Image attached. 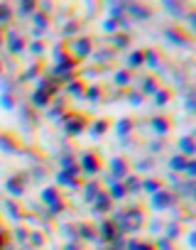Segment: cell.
I'll return each instance as SVG.
<instances>
[{
	"label": "cell",
	"mask_w": 196,
	"mask_h": 250,
	"mask_svg": "<svg viewBox=\"0 0 196 250\" xmlns=\"http://www.w3.org/2000/svg\"><path fill=\"white\" fill-rule=\"evenodd\" d=\"M165 240H169V243H174V240H179V235H181V223H177V221H169L165 228Z\"/></svg>",
	"instance_id": "4dcf8cb0"
},
{
	"label": "cell",
	"mask_w": 196,
	"mask_h": 250,
	"mask_svg": "<svg viewBox=\"0 0 196 250\" xmlns=\"http://www.w3.org/2000/svg\"><path fill=\"white\" fill-rule=\"evenodd\" d=\"M108 172H110V182H123L125 176L133 172V164H130L128 157L118 155V157H113V160L108 162Z\"/></svg>",
	"instance_id": "ba28073f"
},
{
	"label": "cell",
	"mask_w": 196,
	"mask_h": 250,
	"mask_svg": "<svg viewBox=\"0 0 196 250\" xmlns=\"http://www.w3.org/2000/svg\"><path fill=\"white\" fill-rule=\"evenodd\" d=\"M123 187H125V191H128V194H137V191H140V187H142V179H140L137 174H133V172H130V174L125 176V179H123Z\"/></svg>",
	"instance_id": "f546056e"
},
{
	"label": "cell",
	"mask_w": 196,
	"mask_h": 250,
	"mask_svg": "<svg viewBox=\"0 0 196 250\" xmlns=\"http://www.w3.org/2000/svg\"><path fill=\"white\" fill-rule=\"evenodd\" d=\"M45 49H47V42L45 40H34V42H27V52L32 54V57H42L45 54Z\"/></svg>",
	"instance_id": "ab89813d"
},
{
	"label": "cell",
	"mask_w": 196,
	"mask_h": 250,
	"mask_svg": "<svg viewBox=\"0 0 196 250\" xmlns=\"http://www.w3.org/2000/svg\"><path fill=\"white\" fill-rule=\"evenodd\" d=\"M128 47H130V34L128 32H115L113 40H110V49L113 52H123Z\"/></svg>",
	"instance_id": "603a6c76"
},
{
	"label": "cell",
	"mask_w": 196,
	"mask_h": 250,
	"mask_svg": "<svg viewBox=\"0 0 196 250\" xmlns=\"http://www.w3.org/2000/svg\"><path fill=\"white\" fill-rule=\"evenodd\" d=\"M64 250H86V248H84L81 240H69V243L64 245Z\"/></svg>",
	"instance_id": "6f0895ef"
},
{
	"label": "cell",
	"mask_w": 196,
	"mask_h": 250,
	"mask_svg": "<svg viewBox=\"0 0 196 250\" xmlns=\"http://www.w3.org/2000/svg\"><path fill=\"white\" fill-rule=\"evenodd\" d=\"M152 96H154V105H157V108H165V105L174 98V91H172V88H167V86H160Z\"/></svg>",
	"instance_id": "7402d4cb"
},
{
	"label": "cell",
	"mask_w": 196,
	"mask_h": 250,
	"mask_svg": "<svg viewBox=\"0 0 196 250\" xmlns=\"http://www.w3.org/2000/svg\"><path fill=\"white\" fill-rule=\"evenodd\" d=\"M125 10H130L135 15V20H147L152 17V8L150 5H125Z\"/></svg>",
	"instance_id": "74e56055"
},
{
	"label": "cell",
	"mask_w": 196,
	"mask_h": 250,
	"mask_svg": "<svg viewBox=\"0 0 196 250\" xmlns=\"http://www.w3.org/2000/svg\"><path fill=\"white\" fill-rule=\"evenodd\" d=\"M89 128H91V137H103V135L110 132L113 120H110V118H101V120H93Z\"/></svg>",
	"instance_id": "ffe728a7"
},
{
	"label": "cell",
	"mask_w": 196,
	"mask_h": 250,
	"mask_svg": "<svg viewBox=\"0 0 196 250\" xmlns=\"http://www.w3.org/2000/svg\"><path fill=\"white\" fill-rule=\"evenodd\" d=\"M61 196H64V194H61V189H59V187H47V189H42V194H39V199H42L47 206H49V204H54V201H57V199H61Z\"/></svg>",
	"instance_id": "836d02e7"
},
{
	"label": "cell",
	"mask_w": 196,
	"mask_h": 250,
	"mask_svg": "<svg viewBox=\"0 0 196 250\" xmlns=\"http://www.w3.org/2000/svg\"><path fill=\"white\" fill-rule=\"evenodd\" d=\"M108 250H118V248H113V245H110V248H108Z\"/></svg>",
	"instance_id": "e7e4bbea"
},
{
	"label": "cell",
	"mask_w": 196,
	"mask_h": 250,
	"mask_svg": "<svg viewBox=\"0 0 196 250\" xmlns=\"http://www.w3.org/2000/svg\"><path fill=\"white\" fill-rule=\"evenodd\" d=\"M49 105H52L49 113H47V118H49V120H54V118H59V116H64V113H66V111H64V108H66L64 98H52V103H49Z\"/></svg>",
	"instance_id": "d590c367"
},
{
	"label": "cell",
	"mask_w": 196,
	"mask_h": 250,
	"mask_svg": "<svg viewBox=\"0 0 196 250\" xmlns=\"http://www.w3.org/2000/svg\"><path fill=\"white\" fill-rule=\"evenodd\" d=\"M162 228H165V226H162L160 221H154V223H150V231H152V233H160Z\"/></svg>",
	"instance_id": "91938a15"
},
{
	"label": "cell",
	"mask_w": 196,
	"mask_h": 250,
	"mask_svg": "<svg viewBox=\"0 0 196 250\" xmlns=\"http://www.w3.org/2000/svg\"><path fill=\"white\" fill-rule=\"evenodd\" d=\"M66 208H69V201L61 196V199H57L54 204H49V206H47V213H49V216H59V213H64Z\"/></svg>",
	"instance_id": "f35d334b"
},
{
	"label": "cell",
	"mask_w": 196,
	"mask_h": 250,
	"mask_svg": "<svg viewBox=\"0 0 196 250\" xmlns=\"http://www.w3.org/2000/svg\"><path fill=\"white\" fill-rule=\"evenodd\" d=\"M8 240H10V233H8V228L3 223V216H0V250L8 248Z\"/></svg>",
	"instance_id": "f907efd6"
},
{
	"label": "cell",
	"mask_w": 196,
	"mask_h": 250,
	"mask_svg": "<svg viewBox=\"0 0 196 250\" xmlns=\"http://www.w3.org/2000/svg\"><path fill=\"white\" fill-rule=\"evenodd\" d=\"M115 128H118V135H121V137H128V135H133V130H135V120H133V118H121Z\"/></svg>",
	"instance_id": "8d00e7d4"
},
{
	"label": "cell",
	"mask_w": 196,
	"mask_h": 250,
	"mask_svg": "<svg viewBox=\"0 0 196 250\" xmlns=\"http://www.w3.org/2000/svg\"><path fill=\"white\" fill-rule=\"evenodd\" d=\"M3 34H5V29L0 27V47H3Z\"/></svg>",
	"instance_id": "6125c7cd"
},
{
	"label": "cell",
	"mask_w": 196,
	"mask_h": 250,
	"mask_svg": "<svg viewBox=\"0 0 196 250\" xmlns=\"http://www.w3.org/2000/svg\"><path fill=\"white\" fill-rule=\"evenodd\" d=\"M0 105L8 108V111H13L15 108V96L13 93H0Z\"/></svg>",
	"instance_id": "816d5d0a"
},
{
	"label": "cell",
	"mask_w": 196,
	"mask_h": 250,
	"mask_svg": "<svg viewBox=\"0 0 196 250\" xmlns=\"http://www.w3.org/2000/svg\"><path fill=\"white\" fill-rule=\"evenodd\" d=\"M86 88H89V81H86L84 76H76V79H71V81L66 84V93H69L71 98H84V96H86Z\"/></svg>",
	"instance_id": "5bb4252c"
},
{
	"label": "cell",
	"mask_w": 196,
	"mask_h": 250,
	"mask_svg": "<svg viewBox=\"0 0 196 250\" xmlns=\"http://www.w3.org/2000/svg\"><path fill=\"white\" fill-rule=\"evenodd\" d=\"M61 125H64V132H66L69 137H78V135H84V132L89 130L91 118H89L86 113H71V111H66V113L61 116Z\"/></svg>",
	"instance_id": "3957f363"
},
{
	"label": "cell",
	"mask_w": 196,
	"mask_h": 250,
	"mask_svg": "<svg viewBox=\"0 0 196 250\" xmlns=\"http://www.w3.org/2000/svg\"><path fill=\"white\" fill-rule=\"evenodd\" d=\"M71 167H76V155H74V152L61 155V157H59V169H71Z\"/></svg>",
	"instance_id": "7bdbcfd3"
},
{
	"label": "cell",
	"mask_w": 196,
	"mask_h": 250,
	"mask_svg": "<svg viewBox=\"0 0 196 250\" xmlns=\"http://www.w3.org/2000/svg\"><path fill=\"white\" fill-rule=\"evenodd\" d=\"M0 76H3V64H0Z\"/></svg>",
	"instance_id": "be15d7a7"
},
{
	"label": "cell",
	"mask_w": 196,
	"mask_h": 250,
	"mask_svg": "<svg viewBox=\"0 0 196 250\" xmlns=\"http://www.w3.org/2000/svg\"><path fill=\"white\" fill-rule=\"evenodd\" d=\"M113 54H115L113 49H101V52H96V57H93V59H96V64L101 66V64H108V61L113 59Z\"/></svg>",
	"instance_id": "bcb514c9"
},
{
	"label": "cell",
	"mask_w": 196,
	"mask_h": 250,
	"mask_svg": "<svg viewBox=\"0 0 196 250\" xmlns=\"http://www.w3.org/2000/svg\"><path fill=\"white\" fill-rule=\"evenodd\" d=\"M96 231H98V240H103V243H110L118 233H121V231H118V226L113 223V219H110V216H108V219H103V221H101V226H98Z\"/></svg>",
	"instance_id": "7c38bea8"
},
{
	"label": "cell",
	"mask_w": 196,
	"mask_h": 250,
	"mask_svg": "<svg viewBox=\"0 0 196 250\" xmlns=\"http://www.w3.org/2000/svg\"><path fill=\"white\" fill-rule=\"evenodd\" d=\"M142 57H145V64L147 66H152V69H157V66H160L162 64V54L160 52H157V49H142Z\"/></svg>",
	"instance_id": "e575fe53"
},
{
	"label": "cell",
	"mask_w": 196,
	"mask_h": 250,
	"mask_svg": "<svg viewBox=\"0 0 196 250\" xmlns=\"http://www.w3.org/2000/svg\"><path fill=\"white\" fill-rule=\"evenodd\" d=\"M76 164H78V169H81L84 176H89V179H98V174L103 169V157L96 150H84V152L76 155Z\"/></svg>",
	"instance_id": "7a4b0ae2"
},
{
	"label": "cell",
	"mask_w": 196,
	"mask_h": 250,
	"mask_svg": "<svg viewBox=\"0 0 196 250\" xmlns=\"http://www.w3.org/2000/svg\"><path fill=\"white\" fill-rule=\"evenodd\" d=\"M181 172H184L186 179L191 182L194 176H196V162H194V160H186V164H184V169H181Z\"/></svg>",
	"instance_id": "f5cc1de1"
},
{
	"label": "cell",
	"mask_w": 196,
	"mask_h": 250,
	"mask_svg": "<svg viewBox=\"0 0 196 250\" xmlns=\"http://www.w3.org/2000/svg\"><path fill=\"white\" fill-rule=\"evenodd\" d=\"M113 223L118 226V231H121L123 235H130V233H140L147 223V213H145V206L142 204H130L125 208H121L115 213V216H110Z\"/></svg>",
	"instance_id": "6da1fadb"
},
{
	"label": "cell",
	"mask_w": 196,
	"mask_h": 250,
	"mask_svg": "<svg viewBox=\"0 0 196 250\" xmlns=\"http://www.w3.org/2000/svg\"><path fill=\"white\" fill-rule=\"evenodd\" d=\"M81 189H84V199L91 204V201L101 194V189H103V187H101V182H98V179H89V182H84V187H81Z\"/></svg>",
	"instance_id": "d4e9b609"
},
{
	"label": "cell",
	"mask_w": 196,
	"mask_h": 250,
	"mask_svg": "<svg viewBox=\"0 0 196 250\" xmlns=\"http://www.w3.org/2000/svg\"><path fill=\"white\" fill-rule=\"evenodd\" d=\"M133 81H135V76H133V71H130V69H118L115 74H113V84H115V86H121V88L130 86Z\"/></svg>",
	"instance_id": "cb8c5ba5"
},
{
	"label": "cell",
	"mask_w": 196,
	"mask_h": 250,
	"mask_svg": "<svg viewBox=\"0 0 196 250\" xmlns=\"http://www.w3.org/2000/svg\"><path fill=\"white\" fill-rule=\"evenodd\" d=\"M184 164H186V157H184V155H174V157L169 160V169H174V172H181Z\"/></svg>",
	"instance_id": "681fc988"
},
{
	"label": "cell",
	"mask_w": 196,
	"mask_h": 250,
	"mask_svg": "<svg viewBox=\"0 0 196 250\" xmlns=\"http://www.w3.org/2000/svg\"><path fill=\"white\" fill-rule=\"evenodd\" d=\"M57 187H59V189L66 187V189H71V191H76V189L84 187V174H81V169H78V164L71 167V169H59V174H57Z\"/></svg>",
	"instance_id": "5b68a950"
},
{
	"label": "cell",
	"mask_w": 196,
	"mask_h": 250,
	"mask_svg": "<svg viewBox=\"0 0 196 250\" xmlns=\"http://www.w3.org/2000/svg\"><path fill=\"white\" fill-rule=\"evenodd\" d=\"M3 44L8 47V52H10L13 57H20L22 52H27V37H22V34L15 32V29H5Z\"/></svg>",
	"instance_id": "9c48e42d"
},
{
	"label": "cell",
	"mask_w": 196,
	"mask_h": 250,
	"mask_svg": "<svg viewBox=\"0 0 196 250\" xmlns=\"http://www.w3.org/2000/svg\"><path fill=\"white\" fill-rule=\"evenodd\" d=\"M27 182H30L27 172H15V174H10L8 179H5V191L10 194V199H20V196L27 191Z\"/></svg>",
	"instance_id": "52a82bcc"
},
{
	"label": "cell",
	"mask_w": 196,
	"mask_h": 250,
	"mask_svg": "<svg viewBox=\"0 0 196 250\" xmlns=\"http://www.w3.org/2000/svg\"><path fill=\"white\" fill-rule=\"evenodd\" d=\"M37 10H39L37 3H20V5H17V13H20V15H34Z\"/></svg>",
	"instance_id": "c3c4849f"
},
{
	"label": "cell",
	"mask_w": 196,
	"mask_h": 250,
	"mask_svg": "<svg viewBox=\"0 0 196 250\" xmlns=\"http://www.w3.org/2000/svg\"><path fill=\"white\" fill-rule=\"evenodd\" d=\"M177 204H179V194L172 189H160L157 194H150V206L154 211H167V208H174Z\"/></svg>",
	"instance_id": "8992f818"
},
{
	"label": "cell",
	"mask_w": 196,
	"mask_h": 250,
	"mask_svg": "<svg viewBox=\"0 0 196 250\" xmlns=\"http://www.w3.org/2000/svg\"><path fill=\"white\" fill-rule=\"evenodd\" d=\"M42 69H45V61H42V59H34V61H32V66L22 74V79H20V81H32V79H37V74H42Z\"/></svg>",
	"instance_id": "1f68e13d"
},
{
	"label": "cell",
	"mask_w": 196,
	"mask_h": 250,
	"mask_svg": "<svg viewBox=\"0 0 196 250\" xmlns=\"http://www.w3.org/2000/svg\"><path fill=\"white\" fill-rule=\"evenodd\" d=\"M20 150H22V145H20L17 135H13V132H0V152L15 155V152H20Z\"/></svg>",
	"instance_id": "30bf717a"
},
{
	"label": "cell",
	"mask_w": 196,
	"mask_h": 250,
	"mask_svg": "<svg viewBox=\"0 0 196 250\" xmlns=\"http://www.w3.org/2000/svg\"><path fill=\"white\" fill-rule=\"evenodd\" d=\"M13 233H15V240H17V243H27V235H30V228H25V226H20V223H17V228H15Z\"/></svg>",
	"instance_id": "db71d44e"
},
{
	"label": "cell",
	"mask_w": 196,
	"mask_h": 250,
	"mask_svg": "<svg viewBox=\"0 0 196 250\" xmlns=\"http://www.w3.org/2000/svg\"><path fill=\"white\" fill-rule=\"evenodd\" d=\"M106 191H108V196H110V201H113V204H115V201H123V199L128 196V191H125L123 182H110V187H108Z\"/></svg>",
	"instance_id": "83f0119b"
},
{
	"label": "cell",
	"mask_w": 196,
	"mask_h": 250,
	"mask_svg": "<svg viewBox=\"0 0 196 250\" xmlns=\"http://www.w3.org/2000/svg\"><path fill=\"white\" fill-rule=\"evenodd\" d=\"M123 250H157L154 240H140V238H130L125 240V248Z\"/></svg>",
	"instance_id": "484cf974"
},
{
	"label": "cell",
	"mask_w": 196,
	"mask_h": 250,
	"mask_svg": "<svg viewBox=\"0 0 196 250\" xmlns=\"http://www.w3.org/2000/svg\"><path fill=\"white\" fill-rule=\"evenodd\" d=\"M78 27H81V22H78V17H74L69 25H64V29H61V37H66V40H69L74 32H78Z\"/></svg>",
	"instance_id": "ee69618b"
},
{
	"label": "cell",
	"mask_w": 196,
	"mask_h": 250,
	"mask_svg": "<svg viewBox=\"0 0 196 250\" xmlns=\"http://www.w3.org/2000/svg\"><path fill=\"white\" fill-rule=\"evenodd\" d=\"M27 243H30V248L39 250V248H45V245H47V235H45L42 231H30V235H27Z\"/></svg>",
	"instance_id": "d6a6232c"
},
{
	"label": "cell",
	"mask_w": 196,
	"mask_h": 250,
	"mask_svg": "<svg viewBox=\"0 0 196 250\" xmlns=\"http://www.w3.org/2000/svg\"><path fill=\"white\" fill-rule=\"evenodd\" d=\"M157 88H160V81H157V76H154V74H147L145 81H142V86H140V93H142V96H152Z\"/></svg>",
	"instance_id": "f1b7e54d"
},
{
	"label": "cell",
	"mask_w": 196,
	"mask_h": 250,
	"mask_svg": "<svg viewBox=\"0 0 196 250\" xmlns=\"http://www.w3.org/2000/svg\"><path fill=\"white\" fill-rule=\"evenodd\" d=\"M91 204H93V208H96L98 213H110V208H113V201H110V196H108L106 189H101V194H98Z\"/></svg>",
	"instance_id": "44dd1931"
},
{
	"label": "cell",
	"mask_w": 196,
	"mask_h": 250,
	"mask_svg": "<svg viewBox=\"0 0 196 250\" xmlns=\"http://www.w3.org/2000/svg\"><path fill=\"white\" fill-rule=\"evenodd\" d=\"M165 10H167V13H172V15L179 20V17H181V13L186 10V5H181V3H165Z\"/></svg>",
	"instance_id": "f6af8a7d"
},
{
	"label": "cell",
	"mask_w": 196,
	"mask_h": 250,
	"mask_svg": "<svg viewBox=\"0 0 196 250\" xmlns=\"http://www.w3.org/2000/svg\"><path fill=\"white\" fill-rule=\"evenodd\" d=\"M64 44L69 47V54H71L74 59H78V61L89 59V57L93 54V49H96V42L89 37V34H84V37H74V40H66Z\"/></svg>",
	"instance_id": "277c9868"
},
{
	"label": "cell",
	"mask_w": 196,
	"mask_h": 250,
	"mask_svg": "<svg viewBox=\"0 0 196 250\" xmlns=\"http://www.w3.org/2000/svg\"><path fill=\"white\" fill-rule=\"evenodd\" d=\"M150 125H152V130L160 135V137H165V135H169L172 132V118H167V116H154L152 120H150Z\"/></svg>",
	"instance_id": "e0dca14e"
},
{
	"label": "cell",
	"mask_w": 196,
	"mask_h": 250,
	"mask_svg": "<svg viewBox=\"0 0 196 250\" xmlns=\"http://www.w3.org/2000/svg\"><path fill=\"white\" fill-rule=\"evenodd\" d=\"M160 189H165V182L157 179V176H147V179H142V187H140V191L145 194H157Z\"/></svg>",
	"instance_id": "4316f807"
},
{
	"label": "cell",
	"mask_w": 196,
	"mask_h": 250,
	"mask_svg": "<svg viewBox=\"0 0 196 250\" xmlns=\"http://www.w3.org/2000/svg\"><path fill=\"white\" fill-rule=\"evenodd\" d=\"M154 245H157V250H174V248H172V243H169V240H165V238H157V240H154Z\"/></svg>",
	"instance_id": "9f6ffc18"
},
{
	"label": "cell",
	"mask_w": 196,
	"mask_h": 250,
	"mask_svg": "<svg viewBox=\"0 0 196 250\" xmlns=\"http://www.w3.org/2000/svg\"><path fill=\"white\" fill-rule=\"evenodd\" d=\"M165 34H167V40L169 42H174V44H181V47H186V44H191V37L184 32V29H179V27H167L165 29Z\"/></svg>",
	"instance_id": "d6986e66"
},
{
	"label": "cell",
	"mask_w": 196,
	"mask_h": 250,
	"mask_svg": "<svg viewBox=\"0 0 196 250\" xmlns=\"http://www.w3.org/2000/svg\"><path fill=\"white\" fill-rule=\"evenodd\" d=\"M128 101H130L133 105H140V103L145 101V96H142L140 91H130V93H128Z\"/></svg>",
	"instance_id": "11a10c76"
},
{
	"label": "cell",
	"mask_w": 196,
	"mask_h": 250,
	"mask_svg": "<svg viewBox=\"0 0 196 250\" xmlns=\"http://www.w3.org/2000/svg\"><path fill=\"white\" fill-rule=\"evenodd\" d=\"M154 164V160L150 157V160H142V162H137V172H142V169H150Z\"/></svg>",
	"instance_id": "680465c9"
},
{
	"label": "cell",
	"mask_w": 196,
	"mask_h": 250,
	"mask_svg": "<svg viewBox=\"0 0 196 250\" xmlns=\"http://www.w3.org/2000/svg\"><path fill=\"white\" fill-rule=\"evenodd\" d=\"M74 226H76V238H78V240H86V243L98 240V231H96L93 223H89V221H78V223H74Z\"/></svg>",
	"instance_id": "8fae6325"
},
{
	"label": "cell",
	"mask_w": 196,
	"mask_h": 250,
	"mask_svg": "<svg viewBox=\"0 0 196 250\" xmlns=\"http://www.w3.org/2000/svg\"><path fill=\"white\" fill-rule=\"evenodd\" d=\"M10 17H13V8L8 3H0V27L5 22H10Z\"/></svg>",
	"instance_id": "7dc6e473"
},
{
	"label": "cell",
	"mask_w": 196,
	"mask_h": 250,
	"mask_svg": "<svg viewBox=\"0 0 196 250\" xmlns=\"http://www.w3.org/2000/svg\"><path fill=\"white\" fill-rule=\"evenodd\" d=\"M137 66H145L142 49H135V52H130V57H128V69H130V71H135Z\"/></svg>",
	"instance_id": "60d3db41"
},
{
	"label": "cell",
	"mask_w": 196,
	"mask_h": 250,
	"mask_svg": "<svg viewBox=\"0 0 196 250\" xmlns=\"http://www.w3.org/2000/svg\"><path fill=\"white\" fill-rule=\"evenodd\" d=\"M177 150H179V155H184L186 160H194V155H196L194 135H184V137H179V140H177Z\"/></svg>",
	"instance_id": "ac0fdd59"
},
{
	"label": "cell",
	"mask_w": 196,
	"mask_h": 250,
	"mask_svg": "<svg viewBox=\"0 0 196 250\" xmlns=\"http://www.w3.org/2000/svg\"><path fill=\"white\" fill-rule=\"evenodd\" d=\"M49 103H52V96L47 93V91H42V88H34L32 91V96H30V105L34 111H45V108H49Z\"/></svg>",
	"instance_id": "4fadbf2b"
},
{
	"label": "cell",
	"mask_w": 196,
	"mask_h": 250,
	"mask_svg": "<svg viewBox=\"0 0 196 250\" xmlns=\"http://www.w3.org/2000/svg\"><path fill=\"white\" fill-rule=\"evenodd\" d=\"M32 25H34V37L39 40V37H42V34L49 29L52 20H49V15H47V13H39V10H37V13L32 15Z\"/></svg>",
	"instance_id": "2e32d148"
},
{
	"label": "cell",
	"mask_w": 196,
	"mask_h": 250,
	"mask_svg": "<svg viewBox=\"0 0 196 250\" xmlns=\"http://www.w3.org/2000/svg\"><path fill=\"white\" fill-rule=\"evenodd\" d=\"M34 179H37V182L45 179V169H34Z\"/></svg>",
	"instance_id": "94428289"
},
{
	"label": "cell",
	"mask_w": 196,
	"mask_h": 250,
	"mask_svg": "<svg viewBox=\"0 0 196 250\" xmlns=\"http://www.w3.org/2000/svg\"><path fill=\"white\" fill-rule=\"evenodd\" d=\"M0 208L8 211L5 216H8L10 221H15V223H20L22 216H25V211H22V208L17 206V201H13V199H3V201H0Z\"/></svg>",
	"instance_id": "9a60e30c"
},
{
	"label": "cell",
	"mask_w": 196,
	"mask_h": 250,
	"mask_svg": "<svg viewBox=\"0 0 196 250\" xmlns=\"http://www.w3.org/2000/svg\"><path fill=\"white\" fill-rule=\"evenodd\" d=\"M101 96H103V86L93 84V86H89V88H86V96H84V98H89L91 103H98V101H101Z\"/></svg>",
	"instance_id": "b9f144b4"
}]
</instances>
